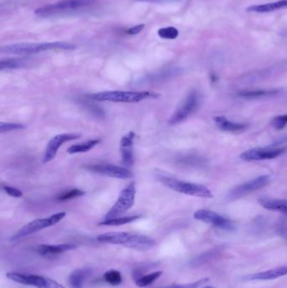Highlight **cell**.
<instances>
[{"instance_id": "1", "label": "cell", "mask_w": 287, "mask_h": 288, "mask_svg": "<svg viewBox=\"0 0 287 288\" xmlns=\"http://www.w3.org/2000/svg\"><path fill=\"white\" fill-rule=\"evenodd\" d=\"M76 46L69 42H42V43H16L11 45L3 46L0 48L2 54L10 55H31L40 54L43 52L53 50H73Z\"/></svg>"}, {"instance_id": "2", "label": "cell", "mask_w": 287, "mask_h": 288, "mask_svg": "<svg viewBox=\"0 0 287 288\" xmlns=\"http://www.w3.org/2000/svg\"><path fill=\"white\" fill-rule=\"evenodd\" d=\"M160 95L153 91H102L89 95V99L100 102L137 103L146 100L159 98Z\"/></svg>"}, {"instance_id": "3", "label": "cell", "mask_w": 287, "mask_h": 288, "mask_svg": "<svg viewBox=\"0 0 287 288\" xmlns=\"http://www.w3.org/2000/svg\"><path fill=\"white\" fill-rule=\"evenodd\" d=\"M94 3V0H61L57 3L42 6L36 9L35 14L37 16H56L60 14H68L71 12L78 11L89 8Z\"/></svg>"}, {"instance_id": "4", "label": "cell", "mask_w": 287, "mask_h": 288, "mask_svg": "<svg viewBox=\"0 0 287 288\" xmlns=\"http://www.w3.org/2000/svg\"><path fill=\"white\" fill-rule=\"evenodd\" d=\"M160 181L163 182L166 186L178 193L184 194L188 196L202 197V198H212L213 197L212 190L205 185L195 184L191 182L184 181L179 179L167 176H159Z\"/></svg>"}, {"instance_id": "5", "label": "cell", "mask_w": 287, "mask_h": 288, "mask_svg": "<svg viewBox=\"0 0 287 288\" xmlns=\"http://www.w3.org/2000/svg\"><path fill=\"white\" fill-rule=\"evenodd\" d=\"M137 195V188L134 182L130 183L126 187L120 190L117 201L115 202L112 208L105 216V220L119 218L133 207L135 198Z\"/></svg>"}, {"instance_id": "6", "label": "cell", "mask_w": 287, "mask_h": 288, "mask_svg": "<svg viewBox=\"0 0 287 288\" xmlns=\"http://www.w3.org/2000/svg\"><path fill=\"white\" fill-rule=\"evenodd\" d=\"M66 215H67V213L65 212H60V213H55L48 218L35 219L33 221L30 222L28 224L24 225L12 237V239L15 240V239H19V238H22L26 236L33 234L35 232H39L41 230L54 226V225L58 224L59 222H61L66 217Z\"/></svg>"}, {"instance_id": "7", "label": "cell", "mask_w": 287, "mask_h": 288, "mask_svg": "<svg viewBox=\"0 0 287 288\" xmlns=\"http://www.w3.org/2000/svg\"><path fill=\"white\" fill-rule=\"evenodd\" d=\"M201 103V96L196 90H192L187 95L186 97L178 106V108L173 112V115L170 118V125H177L189 118L190 115L198 109Z\"/></svg>"}, {"instance_id": "8", "label": "cell", "mask_w": 287, "mask_h": 288, "mask_svg": "<svg viewBox=\"0 0 287 288\" xmlns=\"http://www.w3.org/2000/svg\"><path fill=\"white\" fill-rule=\"evenodd\" d=\"M6 277L9 280L20 284L32 286L37 288H66L56 281L38 275L22 274L18 272H8Z\"/></svg>"}, {"instance_id": "9", "label": "cell", "mask_w": 287, "mask_h": 288, "mask_svg": "<svg viewBox=\"0 0 287 288\" xmlns=\"http://www.w3.org/2000/svg\"><path fill=\"white\" fill-rule=\"evenodd\" d=\"M287 151L286 147H264V148H255L248 149L247 151L241 154L240 158L244 161H259V160H272L281 156Z\"/></svg>"}, {"instance_id": "10", "label": "cell", "mask_w": 287, "mask_h": 288, "mask_svg": "<svg viewBox=\"0 0 287 288\" xmlns=\"http://www.w3.org/2000/svg\"><path fill=\"white\" fill-rule=\"evenodd\" d=\"M87 171L102 174L105 176L112 177L115 179H127L133 178L134 173L126 167L112 165V164H99L85 166Z\"/></svg>"}, {"instance_id": "11", "label": "cell", "mask_w": 287, "mask_h": 288, "mask_svg": "<svg viewBox=\"0 0 287 288\" xmlns=\"http://www.w3.org/2000/svg\"><path fill=\"white\" fill-rule=\"evenodd\" d=\"M269 182H270L269 175H261V176L257 177L255 179L249 180V181L243 183L242 185H237L236 187L233 188L229 192V198L234 200V199L243 197L248 194L262 189L263 187H265L269 184Z\"/></svg>"}, {"instance_id": "12", "label": "cell", "mask_w": 287, "mask_h": 288, "mask_svg": "<svg viewBox=\"0 0 287 288\" xmlns=\"http://www.w3.org/2000/svg\"><path fill=\"white\" fill-rule=\"evenodd\" d=\"M137 233L127 232H110L99 235L97 240L101 243L118 244L131 249L137 240Z\"/></svg>"}, {"instance_id": "13", "label": "cell", "mask_w": 287, "mask_h": 288, "mask_svg": "<svg viewBox=\"0 0 287 288\" xmlns=\"http://www.w3.org/2000/svg\"><path fill=\"white\" fill-rule=\"evenodd\" d=\"M194 218L200 221L212 224L213 226L217 227L221 230L229 231L234 230V225L229 219L219 215L218 213H215L213 211L200 209L194 213Z\"/></svg>"}, {"instance_id": "14", "label": "cell", "mask_w": 287, "mask_h": 288, "mask_svg": "<svg viewBox=\"0 0 287 288\" xmlns=\"http://www.w3.org/2000/svg\"><path fill=\"white\" fill-rule=\"evenodd\" d=\"M80 137V135L74 134V133H62L53 137L47 145L45 149L44 156L42 162L44 164L50 162L56 157L59 148L63 145L65 143L76 140Z\"/></svg>"}, {"instance_id": "15", "label": "cell", "mask_w": 287, "mask_h": 288, "mask_svg": "<svg viewBox=\"0 0 287 288\" xmlns=\"http://www.w3.org/2000/svg\"><path fill=\"white\" fill-rule=\"evenodd\" d=\"M136 139V133L130 131L124 135L120 142V152L121 162L125 167H131L134 163V142Z\"/></svg>"}, {"instance_id": "16", "label": "cell", "mask_w": 287, "mask_h": 288, "mask_svg": "<svg viewBox=\"0 0 287 288\" xmlns=\"http://www.w3.org/2000/svg\"><path fill=\"white\" fill-rule=\"evenodd\" d=\"M75 245L70 243H61V244H39L37 247V251L42 256H53L61 255L65 252L69 251L75 249Z\"/></svg>"}, {"instance_id": "17", "label": "cell", "mask_w": 287, "mask_h": 288, "mask_svg": "<svg viewBox=\"0 0 287 288\" xmlns=\"http://www.w3.org/2000/svg\"><path fill=\"white\" fill-rule=\"evenodd\" d=\"M287 275V266H282L277 268L271 269L266 272H259L255 274L249 275L246 277L249 281H270L275 280L279 277Z\"/></svg>"}, {"instance_id": "18", "label": "cell", "mask_w": 287, "mask_h": 288, "mask_svg": "<svg viewBox=\"0 0 287 288\" xmlns=\"http://www.w3.org/2000/svg\"><path fill=\"white\" fill-rule=\"evenodd\" d=\"M214 120L217 125L219 126V128L225 132H243L248 127L247 124L233 122V121L228 120L225 116H215Z\"/></svg>"}, {"instance_id": "19", "label": "cell", "mask_w": 287, "mask_h": 288, "mask_svg": "<svg viewBox=\"0 0 287 288\" xmlns=\"http://www.w3.org/2000/svg\"><path fill=\"white\" fill-rule=\"evenodd\" d=\"M259 203L265 209L271 211H277L280 213H284L287 215V200H279V199L261 198L259 200Z\"/></svg>"}, {"instance_id": "20", "label": "cell", "mask_w": 287, "mask_h": 288, "mask_svg": "<svg viewBox=\"0 0 287 288\" xmlns=\"http://www.w3.org/2000/svg\"><path fill=\"white\" fill-rule=\"evenodd\" d=\"M287 0H281V1L275 2V3L249 6L247 8V11L255 12V13H268V12L274 11V10H276V9L287 8Z\"/></svg>"}, {"instance_id": "21", "label": "cell", "mask_w": 287, "mask_h": 288, "mask_svg": "<svg viewBox=\"0 0 287 288\" xmlns=\"http://www.w3.org/2000/svg\"><path fill=\"white\" fill-rule=\"evenodd\" d=\"M100 143H101L100 139H94V140L87 141V142H84V143L73 144V145L70 146L69 148H67V154H75L87 153V152L90 151L91 149L95 148V146H97Z\"/></svg>"}, {"instance_id": "22", "label": "cell", "mask_w": 287, "mask_h": 288, "mask_svg": "<svg viewBox=\"0 0 287 288\" xmlns=\"http://www.w3.org/2000/svg\"><path fill=\"white\" fill-rule=\"evenodd\" d=\"M89 274V271L87 269H78L73 271L69 276L70 285L73 288H83L84 281Z\"/></svg>"}, {"instance_id": "23", "label": "cell", "mask_w": 287, "mask_h": 288, "mask_svg": "<svg viewBox=\"0 0 287 288\" xmlns=\"http://www.w3.org/2000/svg\"><path fill=\"white\" fill-rule=\"evenodd\" d=\"M141 216H127V217H119V218H112L108 220H104L101 222L99 225L102 226H120V225H125V224H131L132 222L137 221Z\"/></svg>"}, {"instance_id": "24", "label": "cell", "mask_w": 287, "mask_h": 288, "mask_svg": "<svg viewBox=\"0 0 287 288\" xmlns=\"http://www.w3.org/2000/svg\"><path fill=\"white\" fill-rule=\"evenodd\" d=\"M162 275L163 272H161V271L152 272V273H149V274L143 275V276H141V277L137 278L136 281H135V283H136V285L138 288H146V287L152 285Z\"/></svg>"}, {"instance_id": "25", "label": "cell", "mask_w": 287, "mask_h": 288, "mask_svg": "<svg viewBox=\"0 0 287 288\" xmlns=\"http://www.w3.org/2000/svg\"><path fill=\"white\" fill-rule=\"evenodd\" d=\"M278 93L277 90H243L238 93V95L244 98H261V97H271Z\"/></svg>"}, {"instance_id": "26", "label": "cell", "mask_w": 287, "mask_h": 288, "mask_svg": "<svg viewBox=\"0 0 287 288\" xmlns=\"http://www.w3.org/2000/svg\"><path fill=\"white\" fill-rule=\"evenodd\" d=\"M27 63L26 60L24 58H11L2 60L0 62V69H15L19 67H22Z\"/></svg>"}, {"instance_id": "27", "label": "cell", "mask_w": 287, "mask_h": 288, "mask_svg": "<svg viewBox=\"0 0 287 288\" xmlns=\"http://www.w3.org/2000/svg\"><path fill=\"white\" fill-rule=\"evenodd\" d=\"M104 279L106 283L112 286L120 285L122 283V276L115 270H110L104 274Z\"/></svg>"}, {"instance_id": "28", "label": "cell", "mask_w": 287, "mask_h": 288, "mask_svg": "<svg viewBox=\"0 0 287 288\" xmlns=\"http://www.w3.org/2000/svg\"><path fill=\"white\" fill-rule=\"evenodd\" d=\"M84 194H85V191H84V190H78V189H72V190H66L63 193H61L57 197V200L60 201V202H66V201H69V200H72V199L83 196Z\"/></svg>"}, {"instance_id": "29", "label": "cell", "mask_w": 287, "mask_h": 288, "mask_svg": "<svg viewBox=\"0 0 287 288\" xmlns=\"http://www.w3.org/2000/svg\"><path fill=\"white\" fill-rule=\"evenodd\" d=\"M159 37L163 39L173 40L176 39L178 36V31L173 26H168L165 28H160L158 31Z\"/></svg>"}, {"instance_id": "30", "label": "cell", "mask_w": 287, "mask_h": 288, "mask_svg": "<svg viewBox=\"0 0 287 288\" xmlns=\"http://www.w3.org/2000/svg\"><path fill=\"white\" fill-rule=\"evenodd\" d=\"M25 126L22 123H12V122H1L0 123V132H12V131H17V130H24Z\"/></svg>"}, {"instance_id": "31", "label": "cell", "mask_w": 287, "mask_h": 288, "mask_svg": "<svg viewBox=\"0 0 287 288\" xmlns=\"http://www.w3.org/2000/svg\"><path fill=\"white\" fill-rule=\"evenodd\" d=\"M272 125L277 130H282L287 125V115H278L274 118Z\"/></svg>"}, {"instance_id": "32", "label": "cell", "mask_w": 287, "mask_h": 288, "mask_svg": "<svg viewBox=\"0 0 287 288\" xmlns=\"http://www.w3.org/2000/svg\"><path fill=\"white\" fill-rule=\"evenodd\" d=\"M2 189L4 190L6 194H8V196H12V197H14V198L22 197V191L17 188L8 186V185H3Z\"/></svg>"}, {"instance_id": "33", "label": "cell", "mask_w": 287, "mask_h": 288, "mask_svg": "<svg viewBox=\"0 0 287 288\" xmlns=\"http://www.w3.org/2000/svg\"><path fill=\"white\" fill-rule=\"evenodd\" d=\"M144 27H145V25H144V24L135 25V26H132V27L129 29L128 31H127V33H128L129 35H137V34L140 33V32L144 29Z\"/></svg>"}, {"instance_id": "34", "label": "cell", "mask_w": 287, "mask_h": 288, "mask_svg": "<svg viewBox=\"0 0 287 288\" xmlns=\"http://www.w3.org/2000/svg\"><path fill=\"white\" fill-rule=\"evenodd\" d=\"M137 1H144V2H149V3H170V2H175V1H179V0H137Z\"/></svg>"}, {"instance_id": "35", "label": "cell", "mask_w": 287, "mask_h": 288, "mask_svg": "<svg viewBox=\"0 0 287 288\" xmlns=\"http://www.w3.org/2000/svg\"></svg>"}, {"instance_id": "36", "label": "cell", "mask_w": 287, "mask_h": 288, "mask_svg": "<svg viewBox=\"0 0 287 288\" xmlns=\"http://www.w3.org/2000/svg\"><path fill=\"white\" fill-rule=\"evenodd\" d=\"M168 288V287H167V288Z\"/></svg>"}]
</instances>
